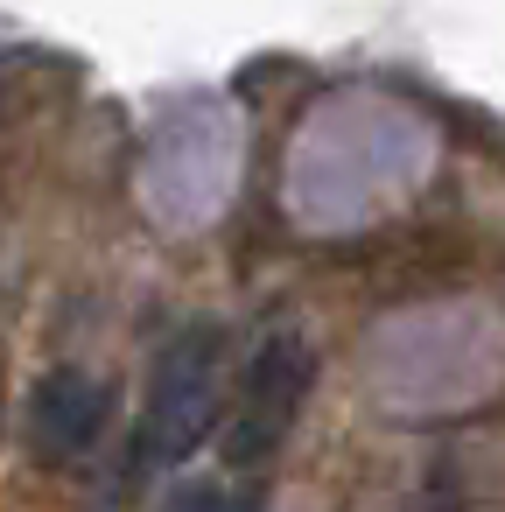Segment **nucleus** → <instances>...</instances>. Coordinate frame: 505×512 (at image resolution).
<instances>
[{"label":"nucleus","instance_id":"nucleus-1","mask_svg":"<svg viewBox=\"0 0 505 512\" xmlns=\"http://www.w3.org/2000/svg\"><path fill=\"white\" fill-rule=\"evenodd\" d=\"M218 358H225V344H218L211 323H190V330H176L155 351L148 407H141V428H134V470H169V463H183L211 435V414H218Z\"/></svg>","mask_w":505,"mask_h":512},{"label":"nucleus","instance_id":"nucleus-2","mask_svg":"<svg viewBox=\"0 0 505 512\" xmlns=\"http://www.w3.org/2000/svg\"><path fill=\"white\" fill-rule=\"evenodd\" d=\"M309 379H316V351H309L302 330H274L246 358L239 407H232V428H225V463L232 470H253L288 442V428H295V414L309 400Z\"/></svg>","mask_w":505,"mask_h":512},{"label":"nucleus","instance_id":"nucleus-3","mask_svg":"<svg viewBox=\"0 0 505 512\" xmlns=\"http://www.w3.org/2000/svg\"><path fill=\"white\" fill-rule=\"evenodd\" d=\"M106 421H113V386L85 365H57L36 379L29 393V442L43 463H78L106 442Z\"/></svg>","mask_w":505,"mask_h":512},{"label":"nucleus","instance_id":"nucleus-4","mask_svg":"<svg viewBox=\"0 0 505 512\" xmlns=\"http://www.w3.org/2000/svg\"><path fill=\"white\" fill-rule=\"evenodd\" d=\"M169 512H239V505H232L218 484H183V491L169 498Z\"/></svg>","mask_w":505,"mask_h":512}]
</instances>
